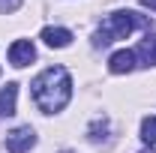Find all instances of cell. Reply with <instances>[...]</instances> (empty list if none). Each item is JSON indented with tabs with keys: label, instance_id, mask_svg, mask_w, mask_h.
Instances as JSON below:
<instances>
[{
	"label": "cell",
	"instance_id": "obj_11",
	"mask_svg": "<svg viewBox=\"0 0 156 153\" xmlns=\"http://www.w3.org/2000/svg\"><path fill=\"white\" fill-rule=\"evenodd\" d=\"M141 3H144L147 9H153V12H156V0H141Z\"/></svg>",
	"mask_w": 156,
	"mask_h": 153
},
{
	"label": "cell",
	"instance_id": "obj_6",
	"mask_svg": "<svg viewBox=\"0 0 156 153\" xmlns=\"http://www.w3.org/2000/svg\"><path fill=\"white\" fill-rule=\"evenodd\" d=\"M42 39H45L48 48H66V45L72 42V33H69L66 27H45V30H42Z\"/></svg>",
	"mask_w": 156,
	"mask_h": 153
},
{
	"label": "cell",
	"instance_id": "obj_3",
	"mask_svg": "<svg viewBox=\"0 0 156 153\" xmlns=\"http://www.w3.org/2000/svg\"><path fill=\"white\" fill-rule=\"evenodd\" d=\"M33 144H36V132L30 126H18L6 135V150L9 153H27Z\"/></svg>",
	"mask_w": 156,
	"mask_h": 153
},
{
	"label": "cell",
	"instance_id": "obj_8",
	"mask_svg": "<svg viewBox=\"0 0 156 153\" xmlns=\"http://www.w3.org/2000/svg\"><path fill=\"white\" fill-rule=\"evenodd\" d=\"M138 57H141L144 66H153L156 63V33H147V36L141 39V45H138V51H135V60Z\"/></svg>",
	"mask_w": 156,
	"mask_h": 153
},
{
	"label": "cell",
	"instance_id": "obj_7",
	"mask_svg": "<svg viewBox=\"0 0 156 153\" xmlns=\"http://www.w3.org/2000/svg\"><path fill=\"white\" fill-rule=\"evenodd\" d=\"M15 99H18V84H6L0 90V117H12L15 114Z\"/></svg>",
	"mask_w": 156,
	"mask_h": 153
},
{
	"label": "cell",
	"instance_id": "obj_5",
	"mask_svg": "<svg viewBox=\"0 0 156 153\" xmlns=\"http://www.w3.org/2000/svg\"><path fill=\"white\" fill-rule=\"evenodd\" d=\"M108 69L114 72V75H123V72H132L135 69V51H114L111 60H108Z\"/></svg>",
	"mask_w": 156,
	"mask_h": 153
},
{
	"label": "cell",
	"instance_id": "obj_9",
	"mask_svg": "<svg viewBox=\"0 0 156 153\" xmlns=\"http://www.w3.org/2000/svg\"><path fill=\"white\" fill-rule=\"evenodd\" d=\"M141 141L144 144H156V117H144V123H141Z\"/></svg>",
	"mask_w": 156,
	"mask_h": 153
},
{
	"label": "cell",
	"instance_id": "obj_1",
	"mask_svg": "<svg viewBox=\"0 0 156 153\" xmlns=\"http://www.w3.org/2000/svg\"><path fill=\"white\" fill-rule=\"evenodd\" d=\"M33 102L39 111L45 114H57L66 108V102L72 99V78L63 66H48L42 75L33 78Z\"/></svg>",
	"mask_w": 156,
	"mask_h": 153
},
{
	"label": "cell",
	"instance_id": "obj_2",
	"mask_svg": "<svg viewBox=\"0 0 156 153\" xmlns=\"http://www.w3.org/2000/svg\"><path fill=\"white\" fill-rule=\"evenodd\" d=\"M150 21L144 18V15H138V12H129V9H120V12H111L105 24H102V30H96V36H93V45H108V42H114V39H126L135 27H147Z\"/></svg>",
	"mask_w": 156,
	"mask_h": 153
},
{
	"label": "cell",
	"instance_id": "obj_10",
	"mask_svg": "<svg viewBox=\"0 0 156 153\" xmlns=\"http://www.w3.org/2000/svg\"><path fill=\"white\" fill-rule=\"evenodd\" d=\"M24 0H0V12H15Z\"/></svg>",
	"mask_w": 156,
	"mask_h": 153
},
{
	"label": "cell",
	"instance_id": "obj_4",
	"mask_svg": "<svg viewBox=\"0 0 156 153\" xmlns=\"http://www.w3.org/2000/svg\"><path fill=\"white\" fill-rule=\"evenodd\" d=\"M36 57V48H33V42L30 39H15L12 45H9V63L12 66H27L30 60Z\"/></svg>",
	"mask_w": 156,
	"mask_h": 153
}]
</instances>
